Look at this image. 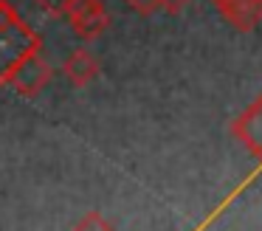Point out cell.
<instances>
[{"instance_id":"cell-5","label":"cell","mask_w":262,"mask_h":231,"mask_svg":"<svg viewBox=\"0 0 262 231\" xmlns=\"http://www.w3.org/2000/svg\"><path fill=\"white\" fill-rule=\"evenodd\" d=\"M74 231H116V228H113V223H110L104 214L88 212V214H82V217L76 220Z\"/></svg>"},{"instance_id":"cell-3","label":"cell","mask_w":262,"mask_h":231,"mask_svg":"<svg viewBox=\"0 0 262 231\" xmlns=\"http://www.w3.org/2000/svg\"><path fill=\"white\" fill-rule=\"evenodd\" d=\"M51 79H54V68L42 59L40 51H34V54H29L26 59L17 62V68H14L12 76H9V85H12L23 99H37V96L48 88Z\"/></svg>"},{"instance_id":"cell-2","label":"cell","mask_w":262,"mask_h":231,"mask_svg":"<svg viewBox=\"0 0 262 231\" xmlns=\"http://www.w3.org/2000/svg\"><path fill=\"white\" fill-rule=\"evenodd\" d=\"M68 17V26L82 43L99 39L110 26V14L104 9V0H71L62 11Z\"/></svg>"},{"instance_id":"cell-6","label":"cell","mask_w":262,"mask_h":231,"mask_svg":"<svg viewBox=\"0 0 262 231\" xmlns=\"http://www.w3.org/2000/svg\"><path fill=\"white\" fill-rule=\"evenodd\" d=\"M130 9H136L138 14H152L155 9H161V0H124Z\"/></svg>"},{"instance_id":"cell-7","label":"cell","mask_w":262,"mask_h":231,"mask_svg":"<svg viewBox=\"0 0 262 231\" xmlns=\"http://www.w3.org/2000/svg\"><path fill=\"white\" fill-rule=\"evenodd\" d=\"M37 3H40L46 11H51V14H62L65 6H68L71 0H37Z\"/></svg>"},{"instance_id":"cell-4","label":"cell","mask_w":262,"mask_h":231,"mask_svg":"<svg viewBox=\"0 0 262 231\" xmlns=\"http://www.w3.org/2000/svg\"><path fill=\"white\" fill-rule=\"evenodd\" d=\"M65 76L74 88H88L93 79L99 76V59L91 48H74L68 56H65V65H62Z\"/></svg>"},{"instance_id":"cell-1","label":"cell","mask_w":262,"mask_h":231,"mask_svg":"<svg viewBox=\"0 0 262 231\" xmlns=\"http://www.w3.org/2000/svg\"><path fill=\"white\" fill-rule=\"evenodd\" d=\"M42 48V37L17 14L9 0H0V88L9 85V76L20 59Z\"/></svg>"},{"instance_id":"cell-8","label":"cell","mask_w":262,"mask_h":231,"mask_svg":"<svg viewBox=\"0 0 262 231\" xmlns=\"http://www.w3.org/2000/svg\"><path fill=\"white\" fill-rule=\"evenodd\" d=\"M186 3H189V0H161V6H164L166 11H172V14H178Z\"/></svg>"}]
</instances>
